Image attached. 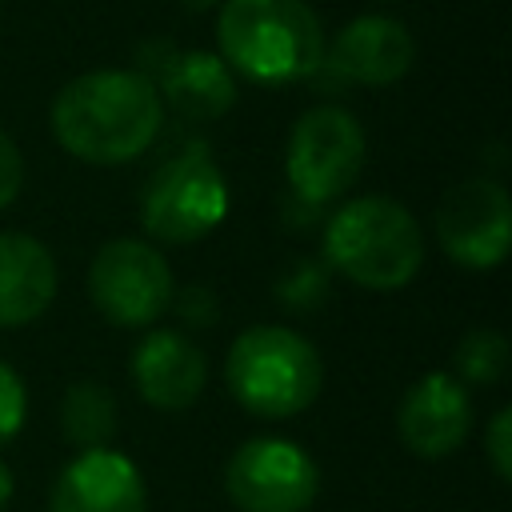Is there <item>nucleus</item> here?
Returning a JSON list of instances; mask_svg holds the SVG:
<instances>
[{"label": "nucleus", "instance_id": "f257e3e1", "mask_svg": "<svg viewBox=\"0 0 512 512\" xmlns=\"http://www.w3.org/2000/svg\"><path fill=\"white\" fill-rule=\"evenodd\" d=\"M48 124L68 156L116 168L156 144L164 100L140 68H96L56 92Z\"/></svg>", "mask_w": 512, "mask_h": 512}, {"label": "nucleus", "instance_id": "f03ea898", "mask_svg": "<svg viewBox=\"0 0 512 512\" xmlns=\"http://www.w3.org/2000/svg\"><path fill=\"white\" fill-rule=\"evenodd\" d=\"M216 56L264 88L308 80L324 68V24L308 0H224L216 12Z\"/></svg>", "mask_w": 512, "mask_h": 512}, {"label": "nucleus", "instance_id": "7ed1b4c3", "mask_svg": "<svg viewBox=\"0 0 512 512\" xmlns=\"http://www.w3.org/2000/svg\"><path fill=\"white\" fill-rule=\"evenodd\" d=\"M324 260L368 292L404 288L424 264V232L392 196H356L324 224Z\"/></svg>", "mask_w": 512, "mask_h": 512}, {"label": "nucleus", "instance_id": "20e7f679", "mask_svg": "<svg viewBox=\"0 0 512 512\" xmlns=\"http://www.w3.org/2000/svg\"><path fill=\"white\" fill-rule=\"evenodd\" d=\"M232 400L260 420H288L316 404L324 388V360L316 344L288 324L244 328L224 360Z\"/></svg>", "mask_w": 512, "mask_h": 512}, {"label": "nucleus", "instance_id": "39448f33", "mask_svg": "<svg viewBox=\"0 0 512 512\" xmlns=\"http://www.w3.org/2000/svg\"><path fill=\"white\" fill-rule=\"evenodd\" d=\"M228 216V180L208 148H184L164 160L140 196V224L160 244H196Z\"/></svg>", "mask_w": 512, "mask_h": 512}, {"label": "nucleus", "instance_id": "423d86ee", "mask_svg": "<svg viewBox=\"0 0 512 512\" xmlns=\"http://www.w3.org/2000/svg\"><path fill=\"white\" fill-rule=\"evenodd\" d=\"M364 128L360 120L340 104H316L300 112V120L288 132L284 148V176L292 192L308 204L340 200L364 168Z\"/></svg>", "mask_w": 512, "mask_h": 512}, {"label": "nucleus", "instance_id": "0eeeda50", "mask_svg": "<svg viewBox=\"0 0 512 512\" xmlns=\"http://www.w3.org/2000/svg\"><path fill=\"white\" fill-rule=\"evenodd\" d=\"M176 280L148 240H108L88 264V300L116 328H152L172 304Z\"/></svg>", "mask_w": 512, "mask_h": 512}, {"label": "nucleus", "instance_id": "6e6552de", "mask_svg": "<svg viewBox=\"0 0 512 512\" xmlns=\"http://www.w3.org/2000/svg\"><path fill=\"white\" fill-rule=\"evenodd\" d=\"M224 492L240 512H308L320 496V464L284 436H252L224 464Z\"/></svg>", "mask_w": 512, "mask_h": 512}, {"label": "nucleus", "instance_id": "1a4fd4ad", "mask_svg": "<svg viewBox=\"0 0 512 512\" xmlns=\"http://www.w3.org/2000/svg\"><path fill=\"white\" fill-rule=\"evenodd\" d=\"M436 240L460 268L488 272L504 264L512 240V200L504 184L488 176L456 184L436 208Z\"/></svg>", "mask_w": 512, "mask_h": 512}, {"label": "nucleus", "instance_id": "9d476101", "mask_svg": "<svg viewBox=\"0 0 512 512\" xmlns=\"http://www.w3.org/2000/svg\"><path fill=\"white\" fill-rule=\"evenodd\" d=\"M396 432L420 460H444L472 432V396L452 372H424L396 408Z\"/></svg>", "mask_w": 512, "mask_h": 512}, {"label": "nucleus", "instance_id": "9b49d317", "mask_svg": "<svg viewBox=\"0 0 512 512\" xmlns=\"http://www.w3.org/2000/svg\"><path fill=\"white\" fill-rule=\"evenodd\" d=\"M148 488L136 468L116 448L76 452L48 492V512H144Z\"/></svg>", "mask_w": 512, "mask_h": 512}, {"label": "nucleus", "instance_id": "f8f14e48", "mask_svg": "<svg viewBox=\"0 0 512 512\" xmlns=\"http://www.w3.org/2000/svg\"><path fill=\"white\" fill-rule=\"evenodd\" d=\"M324 64L352 84L388 88L404 80L408 68L416 64V40L400 20L368 12V16L348 20L336 32V40L324 48Z\"/></svg>", "mask_w": 512, "mask_h": 512}, {"label": "nucleus", "instance_id": "ddd939ff", "mask_svg": "<svg viewBox=\"0 0 512 512\" xmlns=\"http://www.w3.org/2000/svg\"><path fill=\"white\" fill-rule=\"evenodd\" d=\"M132 384L140 392V400L148 408L160 412H184L200 400L204 384H208V360L204 352L176 328H152L132 360H128Z\"/></svg>", "mask_w": 512, "mask_h": 512}, {"label": "nucleus", "instance_id": "4468645a", "mask_svg": "<svg viewBox=\"0 0 512 512\" xmlns=\"http://www.w3.org/2000/svg\"><path fill=\"white\" fill-rule=\"evenodd\" d=\"M148 80L156 84L160 100H168L176 116L196 124L220 120L236 104V76L216 52H200V48L164 52L160 68H152Z\"/></svg>", "mask_w": 512, "mask_h": 512}, {"label": "nucleus", "instance_id": "2eb2a0df", "mask_svg": "<svg viewBox=\"0 0 512 512\" xmlns=\"http://www.w3.org/2000/svg\"><path fill=\"white\" fill-rule=\"evenodd\" d=\"M56 300V256L28 232H0V328H24Z\"/></svg>", "mask_w": 512, "mask_h": 512}, {"label": "nucleus", "instance_id": "dca6fc26", "mask_svg": "<svg viewBox=\"0 0 512 512\" xmlns=\"http://www.w3.org/2000/svg\"><path fill=\"white\" fill-rule=\"evenodd\" d=\"M120 412L116 396L100 380H76L60 400V432L76 452L88 448H112Z\"/></svg>", "mask_w": 512, "mask_h": 512}, {"label": "nucleus", "instance_id": "f3484780", "mask_svg": "<svg viewBox=\"0 0 512 512\" xmlns=\"http://www.w3.org/2000/svg\"><path fill=\"white\" fill-rule=\"evenodd\" d=\"M452 376L468 388V384H496L508 368V340L496 332V328H472L456 352H452Z\"/></svg>", "mask_w": 512, "mask_h": 512}, {"label": "nucleus", "instance_id": "a211bd4d", "mask_svg": "<svg viewBox=\"0 0 512 512\" xmlns=\"http://www.w3.org/2000/svg\"><path fill=\"white\" fill-rule=\"evenodd\" d=\"M24 416H28V392H24V380L12 364L0 360V448L24 428Z\"/></svg>", "mask_w": 512, "mask_h": 512}, {"label": "nucleus", "instance_id": "6ab92c4d", "mask_svg": "<svg viewBox=\"0 0 512 512\" xmlns=\"http://www.w3.org/2000/svg\"><path fill=\"white\" fill-rule=\"evenodd\" d=\"M484 452H488L496 480H508L512 476V408L492 412V420L484 428Z\"/></svg>", "mask_w": 512, "mask_h": 512}, {"label": "nucleus", "instance_id": "aec40b11", "mask_svg": "<svg viewBox=\"0 0 512 512\" xmlns=\"http://www.w3.org/2000/svg\"><path fill=\"white\" fill-rule=\"evenodd\" d=\"M168 308H176L180 320H188V324H196V328L216 324V296H212V288H204V284H188V288L172 292V304H168Z\"/></svg>", "mask_w": 512, "mask_h": 512}, {"label": "nucleus", "instance_id": "412c9836", "mask_svg": "<svg viewBox=\"0 0 512 512\" xmlns=\"http://www.w3.org/2000/svg\"><path fill=\"white\" fill-rule=\"evenodd\" d=\"M24 188V156L16 148V140L0 128V208H8Z\"/></svg>", "mask_w": 512, "mask_h": 512}, {"label": "nucleus", "instance_id": "4be33fe9", "mask_svg": "<svg viewBox=\"0 0 512 512\" xmlns=\"http://www.w3.org/2000/svg\"><path fill=\"white\" fill-rule=\"evenodd\" d=\"M12 492H16V480H12V468L0 460V512L12 504Z\"/></svg>", "mask_w": 512, "mask_h": 512}]
</instances>
